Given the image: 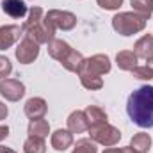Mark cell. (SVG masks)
<instances>
[{"mask_svg": "<svg viewBox=\"0 0 153 153\" xmlns=\"http://www.w3.org/2000/svg\"><path fill=\"white\" fill-rule=\"evenodd\" d=\"M7 114H9L7 105H5L4 102H0V121H2V119H5V117H7Z\"/></svg>", "mask_w": 153, "mask_h": 153, "instance_id": "cell-28", "label": "cell"}, {"mask_svg": "<svg viewBox=\"0 0 153 153\" xmlns=\"http://www.w3.org/2000/svg\"><path fill=\"white\" fill-rule=\"evenodd\" d=\"M96 4L105 11H117L123 5V0H96Z\"/></svg>", "mask_w": 153, "mask_h": 153, "instance_id": "cell-27", "label": "cell"}, {"mask_svg": "<svg viewBox=\"0 0 153 153\" xmlns=\"http://www.w3.org/2000/svg\"><path fill=\"white\" fill-rule=\"evenodd\" d=\"M84 55L78 52V50H75V48H71V52L61 61V64L68 70V71H71V73H78V70L82 68V62H84Z\"/></svg>", "mask_w": 153, "mask_h": 153, "instance_id": "cell-19", "label": "cell"}, {"mask_svg": "<svg viewBox=\"0 0 153 153\" xmlns=\"http://www.w3.org/2000/svg\"><path fill=\"white\" fill-rule=\"evenodd\" d=\"M112 70V64H111V59L109 55L105 53H96L93 57H87L84 59L82 62V68L78 70V76H103L107 73H111Z\"/></svg>", "mask_w": 153, "mask_h": 153, "instance_id": "cell-4", "label": "cell"}, {"mask_svg": "<svg viewBox=\"0 0 153 153\" xmlns=\"http://www.w3.org/2000/svg\"><path fill=\"white\" fill-rule=\"evenodd\" d=\"M14 55H16L18 62H22V64H30V62H34V61L38 59L39 45L36 43V41H32L30 38L25 36V38L20 41V45L16 46Z\"/></svg>", "mask_w": 153, "mask_h": 153, "instance_id": "cell-7", "label": "cell"}, {"mask_svg": "<svg viewBox=\"0 0 153 153\" xmlns=\"http://www.w3.org/2000/svg\"><path fill=\"white\" fill-rule=\"evenodd\" d=\"M126 114L139 128H153V85H141L128 96Z\"/></svg>", "mask_w": 153, "mask_h": 153, "instance_id": "cell-1", "label": "cell"}, {"mask_svg": "<svg viewBox=\"0 0 153 153\" xmlns=\"http://www.w3.org/2000/svg\"><path fill=\"white\" fill-rule=\"evenodd\" d=\"M52 148L57 150V152H66L71 144H73V134L70 130H64V128H59L52 134Z\"/></svg>", "mask_w": 153, "mask_h": 153, "instance_id": "cell-12", "label": "cell"}, {"mask_svg": "<svg viewBox=\"0 0 153 153\" xmlns=\"http://www.w3.org/2000/svg\"><path fill=\"white\" fill-rule=\"evenodd\" d=\"M22 30L27 38L36 41L38 45H48L55 38V29L45 20V13L41 7L29 9V16L22 25Z\"/></svg>", "mask_w": 153, "mask_h": 153, "instance_id": "cell-2", "label": "cell"}, {"mask_svg": "<svg viewBox=\"0 0 153 153\" xmlns=\"http://www.w3.org/2000/svg\"><path fill=\"white\" fill-rule=\"evenodd\" d=\"M22 34H23V30L18 25H2L0 27V50L11 48L14 43L20 41Z\"/></svg>", "mask_w": 153, "mask_h": 153, "instance_id": "cell-9", "label": "cell"}, {"mask_svg": "<svg viewBox=\"0 0 153 153\" xmlns=\"http://www.w3.org/2000/svg\"><path fill=\"white\" fill-rule=\"evenodd\" d=\"M84 114H85V119H87V125L89 128H94V126H100V125H105L109 123V117H107V112L98 107V105H87L84 109ZM87 128V130H89Z\"/></svg>", "mask_w": 153, "mask_h": 153, "instance_id": "cell-11", "label": "cell"}, {"mask_svg": "<svg viewBox=\"0 0 153 153\" xmlns=\"http://www.w3.org/2000/svg\"><path fill=\"white\" fill-rule=\"evenodd\" d=\"M7 135H9V126L7 125H0V141L7 139Z\"/></svg>", "mask_w": 153, "mask_h": 153, "instance_id": "cell-29", "label": "cell"}, {"mask_svg": "<svg viewBox=\"0 0 153 153\" xmlns=\"http://www.w3.org/2000/svg\"><path fill=\"white\" fill-rule=\"evenodd\" d=\"M119 150H121V148H112V146H111V148H105L103 153H119Z\"/></svg>", "mask_w": 153, "mask_h": 153, "instance_id": "cell-32", "label": "cell"}, {"mask_svg": "<svg viewBox=\"0 0 153 153\" xmlns=\"http://www.w3.org/2000/svg\"><path fill=\"white\" fill-rule=\"evenodd\" d=\"M146 23H148V20L134 11L117 13L112 18V29L121 36H134L137 32H143L146 29Z\"/></svg>", "mask_w": 153, "mask_h": 153, "instance_id": "cell-3", "label": "cell"}, {"mask_svg": "<svg viewBox=\"0 0 153 153\" xmlns=\"http://www.w3.org/2000/svg\"><path fill=\"white\" fill-rule=\"evenodd\" d=\"M130 5H132L134 13L141 14L146 20L153 14V0H130Z\"/></svg>", "mask_w": 153, "mask_h": 153, "instance_id": "cell-22", "label": "cell"}, {"mask_svg": "<svg viewBox=\"0 0 153 153\" xmlns=\"http://www.w3.org/2000/svg\"><path fill=\"white\" fill-rule=\"evenodd\" d=\"M119 153H137V152H135L132 146H128V148H121V150H119Z\"/></svg>", "mask_w": 153, "mask_h": 153, "instance_id": "cell-31", "label": "cell"}, {"mask_svg": "<svg viewBox=\"0 0 153 153\" xmlns=\"http://www.w3.org/2000/svg\"><path fill=\"white\" fill-rule=\"evenodd\" d=\"M146 66H148V68L152 70V73H153V57H152V59H148V62H146Z\"/></svg>", "mask_w": 153, "mask_h": 153, "instance_id": "cell-33", "label": "cell"}, {"mask_svg": "<svg viewBox=\"0 0 153 153\" xmlns=\"http://www.w3.org/2000/svg\"><path fill=\"white\" fill-rule=\"evenodd\" d=\"M132 75L135 76V78H139V80H152L153 78V73L152 70L144 64V66H135L134 70H132Z\"/></svg>", "mask_w": 153, "mask_h": 153, "instance_id": "cell-25", "label": "cell"}, {"mask_svg": "<svg viewBox=\"0 0 153 153\" xmlns=\"http://www.w3.org/2000/svg\"><path fill=\"white\" fill-rule=\"evenodd\" d=\"M87 128H89V125H87L84 111H73L71 114L68 116V130L71 134H82Z\"/></svg>", "mask_w": 153, "mask_h": 153, "instance_id": "cell-17", "label": "cell"}, {"mask_svg": "<svg viewBox=\"0 0 153 153\" xmlns=\"http://www.w3.org/2000/svg\"><path fill=\"white\" fill-rule=\"evenodd\" d=\"M0 94L7 102H20L25 96V85L23 82L16 78H2L0 80Z\"/></svg>", "mask_w": 153, "mask_h": 153, "instance_id": "cell-8", "label": "cell"}, {"mask_svg": "<svg viewBox=\"0 0 153 153\" xmlns=\"http://www.w3.org/2000/svg\"><path fill=\"white\" fill-rule=\"evenodd\" d=\"M23 152L25 153H46L45 139L29 135V137L25 139V143H23Z\"/></svg>", "mask_w": 153, "mask_h": 153, "instance_id": "cell-21", "label": "cell"}, {"mask_svg": "<svg viewBox=\"0 0 153 153\" xmlns=\"http://www.w3.org/2000/svg\"><path fill=\"white\" fill-rule=\"evenodd\" d=\"M134 53L137 55V59H152L153 57V36L152 34H144L141 39L135 41L134 45Z\"/></svg>", "mask_w": 153, "mask_h": 153, "instance_id": "cell-14", "label": "cell"}, {"mask_svg": "<svg viewBox=\"0 0 153 153\" xmlns=\"http://www.w3.org/2000/svg\"><path fill=\"white\" fill-rule=\"evenodd\" d=\"M27 132H29V135H32V137H41V139H46V137H48V134H50V123H48L45 117L30 119Z\"/></svg>", "mask_w": 153, "mask_h": 153, "instance_id": "cell-18", "label": "cell"}, {"mask_svg": "<svg viewBox=\"0 0 153 153\" xmlns=\"http://www.w3.org/2000/svg\"><path fill=\"white\" fill-rule=\"evenodd\" d=\"M71 52V46L66 43V41H62V39H52L50 43H48V55L52 57V59H55V61H62L68 53Z\"/></svg>", "mask_w": 153, "mask_h": 153, "instance_id": "cell-16", "label": "cell"}, {"mask_svg": "<svg viewBox=\"0 0 153 153\" xmlns=\"http://www.w3.org/2000/svg\"><path fill=\"white\" fill-rule=\"evenodd\" d=\"M25 116L29 119H38V117H45L46 111H48V105L43 98L34 96V98H29L27 103H25Z\"/></svg>", "mask_w": 153, "mask_h": 153, "instance_id": "cell-10", "label": "cell"}, {"mask_svg": "<svg viewBox=\"0 0 153 153\" xmlns=\"http://www.w3.org/2000/svg\"><path fill=\"white\" fill-rule=\"evenodd\" d=\"M89 135H91V141H94L96 144H102L105 148L116 146L119 143V139H121L119 128H116V126L109 125V123L94 126V128H89Z\"/></svg>", "mask_w": 153, "mask_h": 153, "instance_id": "cell-5", "label": "cell"}, {"mask_svg": "<svg viewBox=\"0 0 153 153\" xmlns=\"http://www.w3.org/2000/svg\"><path fill=\"white\" fill-rule=\"evenodd\" d=\"M80 82L89 91H98V89L103 87V78L102 76H80Z\"/></svg>", "mask_w": 153, "mask_h": 153, "instance_id": "cell-24", "label": "cell"}, {"mask_svg": "<svg viewBox=\"0 0 153 153\" xmlns=\"http://www.w3.org/2000/svg\"><path fill=\"white\" fill-rule=\"evenodd\" d=\"M13 71V62L5 57V55H0V80L2 78H7Z\"/></svg>", "mask_w": 153, "mask_h": 153, "instance_id": "cell-26", "label": "cell"}, {"mask_svg": "<svg viewBox=\"0 0 153 153\" xmlns=\"http://www.w3.org/2000/svg\"><path fill=\"white\" fill-rule=\"evenodd\" d=\"M71 153H98V148H96L94 141H91V139H80V141H76V144Z\"/></svg>", "mask_w": 153, "mask_h": 153, "instance_id": "cell-23", "label": "cell"}, {"mask_svg": "<svg viewBox=\"0 0 153 153\" xmlns=\"http://www.w3.org/2000/svg\"><path fill=\"white\" fill-rule=\"evenodd\" d=\"M137 62H139V59L132 50H121L116 55V64L121 71H132L137 66Z\"/></svg>", "mask_w": 153, "mask_h": 153, "instance_id": "cell-15", "label": "cell"}, {"mask_svg": "<svg viewBox=\"0 0 153 153\" xmlns=\"http://www.w3.org/2000/svg\"><path fill=\"white\" fill-rule=\"evenodd\" d=\"M45 20L55 29V30H71L76 25V16L70 11L52 9L45 14Z\"/></svg>", "mask_w": 153, "mask_h": 153, "instance_id": "cell-6", "label": "cell"}, {"mask_svg": "<svg viewBox=\"0 0 153 153\" xmlns=\"http://www.w3.org/2000/svg\"><path fill=\"white\" fill-rule=\"evenodd\" d=\"M130 146L137 153H148L152 150V137H150V134H146V132L135 134L132 137V141H130Z\"/></svg>", "mask_w": 153, "mask_h": 153, "instance_id": "cell-20", "label": "cell"}, {"mask_svg": "<svg viewBox=\"0 0 153 153\" xmlns=\"http://www.w3.org/2000/svg\"><path fill=\"white\" fill-rule=\"evenodd\" d=\"M2 11L11 16V18H23L29 9H27V4L23 0H2Z\"/></svg>", "mask_w": 153, "mask_h": 153, "instance_id": "cell-13", "label": "cell"}, {"mask_svg": "<svg viewBox=\"0 0 153 153\" xmlns=\"http://www.w3.org/2000/svg\"><path fill=\"white\" fill-rule=\"evenodd\" d=\"M0 153H16L13 148H7V146H0Z\"/></svg>", "mask_w": 153, "mask_h": 153, "instance_id": "cell-30", "label": "cell"}]
</instances>
